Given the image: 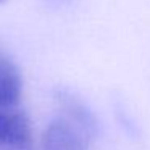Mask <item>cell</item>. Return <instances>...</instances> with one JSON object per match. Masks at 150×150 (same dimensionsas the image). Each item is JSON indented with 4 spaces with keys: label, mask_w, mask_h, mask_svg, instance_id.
<instances>
[{
    "label": "cell",
    "mask_w": 150,
    "mask_h": 150,
    "mask_svg": "<svg viewBox=\"0 0 150 150\" xmlns=\"http://www.w3.org/2000/svg\"><path fill=\"white\" fill-rule=\"evenodd\" d=\"M53 102L58 110V116L76 126L81 132H84L91 140L97 137L98 121L92 108L81 97L68 89H57L53 92Z\"/></svg>",
    "instance_id": "obj_1"
},
{
    "label": "cell",
    "mask_w": 150,
    "mask_h": 150,
    "mask_svg": "<svg viewBox=\"0 0 150 150\" xmlns=\"http://www.w3.org/2000/svg\"><path fill=\"white\" fill-rule=\"evenodd\" d=\"M0 150H34V132L26 113L0 110Z\"/></svg>",
    "instance_id": "obj_2"
},
{
    "label": "cell",
    "mask_w": 150,
    "mask_h": 150,
    "mask_svg": "<svg viewBox=\"0 0 150 150\" xmlns=\"http://www.w3.org/2000/svg\"><path fill=\"white\" fill-rule=\"evenodd\" d=\"M91 144L84 132L62 116L53 118L40 137V150H89Z\"/></svg>",
    "instance_id": "obj_3"
},
{
    "label": "cell",
    "mask_w": 150,
    "mask_h": 150,
    "mask_svg": "<svg viewBox=\"0 0 150 150\" xmlns=\"http://www.w3.org/2000/svg\"><path fill=\"white\" fill-rule=\"evenodd\" d=\"M23 95V78L13 60L0 53V110H15Z\"/></svg>",
    "instance_id": "obj_4"
},
{
    "label": "cell",
    "mask_w": 150,
    "mask_h": 150,
    "mask_svg": "<svg viewBox=\"0 0 150 150\" xmlns=\"http://www.w3.org/2000/svg\"><path fill=\"white\" fill-rule=\"evenodd\" d=\"M0 2H4V0H0Z\"/></svg>",
    "instance_id": "obj_5"
}]
</instances>
